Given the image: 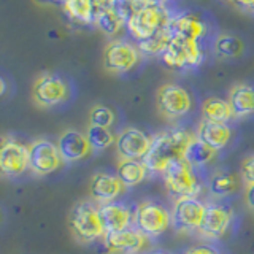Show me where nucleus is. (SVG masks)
Listing matches in <instances>:
<instances>
[{"mask_svg": "<svg viewBox=\"0 0 254 254\" xmlns=\"http://www.w3.org/2000/svg\"><path fill=\"white\" fill-rule=\"evenodd\" d=\"M194 137L183 129H173L164 132L153 138L148 154L143 162L153 172H164L167 167L175 161H181L186 156L189 143Z\"/></svg>", "mask_w": 254, "mask_h": 254, "instance_id": "obj_1", "label": "nucleus"}, {"mask_svg": "<svg viewBox=\"0 0 254 254\" xmlns=\"http://www.w3.org/2000/svg\"><path fill=\"white\" fill-rule=\"evenodd\" d=\"M70 227L81 243H91L105 235V227L100 218V210L89 202H79L70 213Z\"/></svg>", "mask_w": 254, "mask_h": 254, "instance_id": "obj_2", "label": "nucleus"}, {"mask_svg": "<svg viewBox=\"0 0 254 254\" xmlns=\"http://www.w3.org/2000/svg\"><path fill=\"white\" fill-rule=\"evenodd\" d=\"M167 24H169V21H167V11H164L161 6L143 5L135 8L130 13L129 21H127V27H129L130 34L138 42H143V40L151 38L156 32L165 27Z\"/></svg>", "mask_w": 254, "mask_h": 254, "instance_id": "obj_3", "label": "nucleus"}, {"mask_svg": "<svg viewBox=\"0 0 254 254\" xmlns=\"http://www.w3.org/2000/svg\"><path fill=\"white\" fill-rule=\"evenodd\" d=\"M164 178L170 192L177 194L178 197H194L200 190L192 165L186 159L172 162L164 170Z\"/></svg>", "mask_w": 254, "mask_h": 254, "instance_id": "obj_4", "label": "nucleus"}, {"mask_svg": "<svg viewBox=\"0 0 254 254\" xmlns=\"http://www.w3.org/2000/svg\"><path fill=\"white\" fill-rule=\"evenodd\" d=\"M162 59L170 68H186L198 65L202 62V53L197 42H190L173 34L170 45L162 54Z\"/></svg>", "mask_w": 254, "mask_h": 254, "instance_id": "obj_5", "label": "nucleus"}, {"mask_svg": "<svg viewBox=\"0 0 254 254\" xmlns=\"http://www.w3.org/2000/svg\"><path fill=\"white\" fill-rule=\"evenodd\" d=\"M68 97L67 83L58 75L43 73L40 75L34 87H32V99L38 107H54L59 105Z\"/></svg>", "mask_w": 254, "mask_h": 254, "instance_id": "obj_6", "label": "nucleus"}, {"mask_svg": "<svg viewBox=\"0 0 254 254\" xmlns=\"http://www.w3.org/2000/svg\"><path fill=\"white\" fill-rule=\"evenodd\" d=\"M61 162L58 145L48 140H35L29 145V169L35 175H48L58 170Z\"/></svg>", "mask_w": 254, "mask_h": 254, "instance_id": "obj_7", "label": "nucleus"}, {"mask_svg": "<svg viewBox=\"0 0 254 254\" xmlns=\"http://www.w3.org/2000/svg\"><path fill=\"white\" fill-rule=\"evenodd\" d=\"M138 61V50L123 40H113L103 50V67L111 73L129 71Z\"/></svg>", "mask_w": 254, "mask_h": 254, "instance_id": "obj_8", "label": "nucleus"}, {"mask_svg": "<svg viewBox=\"0 0 254 254\" xmlns=\"http://www.w3.org/2000/svg\"><path fill=\"white\" fill-rule=\"evenodd\" d=\"M157 107L167 118H180L189 113L192 102L186 89L177 84H164L157 91Z\"/></svg>", "mask_w": 254, "mask_h": 254, "instance_id": "obj_9", "label": "nucleus"}, {"mask_svg": "<svg viewBox=\"0 0 254 254\" xmlns=\"http://www.w3.org/2000/svg\"><path fill=\"white\" fill-rule=\"evenodd\" d=\"M135 224L145 235H161L170 224V214L161 205L153 202H143L135 211Z\"/></svg>", "mask_w": 254, "mask_h": 254, "instance_id": "obj_10", "label": "nucleus"}, {"mask_svg": "<svg viewBox=\"0 0 254 254\" xmlns=\"http://www.w3.org/2000/svg\"><path fill=\"white\" fill-rule=\"evenodd\" d=\"M151 140L145 132L135 127H127L116 137L115 146L121 159H145L151 148Z\"/></svg>", "mask_w": 254, "mask_h": 254, "instance_id": "obj_11", "label": "nucleus"}, {"mask_svg": "<svg viewBox=\"0 0 254 254\" xmlns=\"http://www.w3.org/2000/svg\"><path fill=\"white\" fill-rule=\"evenodd\" d=\"M206 205L195 197H178L173 206V221L185 230H198L205 216Z\"/></svg>", "mask_w": 254, "mask_h": 254, "instance_id": "obj_12", "label": "nucleus"}, {"mask_svg": "<svg viewBox=\"0 0 254 254\" xmlns=\"http://www.w3.org/2000/svg\"><path fill=\"white\" fill-rule=\"evenodd\" d=\"M103 242L110 253L115 254H138L148 243L146 235L140 230L126 229L119 232H107Z\"/></svg>", "mask_w": 254, "mask_h": 254, "instance_id": "obj_13", "label": "nucleus"}, {"mask_svg": "<svg viewBox=\"0 0 254 254\" xmlns=\"http://www.w3.org/2000/svg\"><path fill=\"white\" fill-rule=\"evenodd\" d=\"M29 169V148L14 140H3L0 149V170L6 177H18Z\"/></svg>", "mask_w": 254, "mask_h": 254, "instance_id": "obj_14", "label": "nucleus"}, {"mask_svg": "<svg viewBox=\"0 0 254 254\" xmlns=\"http://www.w3.org/2000/svg\"><path fill=\"white\" fill-rule=\"evenodd\" d=\"M124 188H126L124 183L118 177L100 172L92 177L89 185V192L95 202H99L100 205H107L113 202L116 197L121 195Z\"/></svg>", "mask_w": 254, "mask_h": 254, "instance_id": "obj_15", "label": "nucleus"}, {"mask_svg": "<svg viewBox=\"0 0 254 254\" xmlns=\"http://www.w3.org/2000/svg\"><path fill=\"white\" fill-rule=\"evenodd\" d=\"M58 149L62 161L75 162L86 157L91 151V143L87 140V135L81 132L68 129L64 132L58 140Z\"/></svg>", "mask_w": 254, "mask_h": 254, "instance_id": "obj_16", "label": "nucleus"}, {"mask_svg": "<svg viewBox=\"0 0 254 254\" xmlns=\"http://www.w3.org/2000/svg\"><path fill=\"white\" fill-rule=\"evenodd\" d=\"M230 219H232L230 210L222 208L219 205H206L205 216L198 232L206 238H219L226 234Z\"/></svg>", "mask_w": 254, "mask_h": 254, "instance_id": "obj_17", "label": "nucleus"}, {"mask_svg": "<svg viewBox=\"0 0 254 254\" xmlns=\"http://www.w3.org/2000/svg\"><path fill=\"white\" fill-rule=\"evenodd\" d=\"M230 135H232V132H230V127L226 123H214L208 121V119H203L197 129V138L216 151L227 145Z\"/></svg>", "mask_w": 254, "mask_h": 254, "instance_id": "obj_18", "label": "nucleus"}, {"mask_svg": "<svg viewBox=\"0 0 254 254\" xmlns=\"http://www.w3.org/2000/svg\"><path fill=\"white\" fill-rule=\"evenodd\" d=\"M100 218L107 232H119L129 229L132 214L130 210L123 203H107L100 206Z\"/></svg>", "mask_w": 254, "mask_h": 254, "instance_id": "obj_19", "label": "nucleus"}, {"mask_svg": "<svg viewBox=\"0 0 254 254\" xmlns=\"http://www.w3.org/2000/svg\"><path fill=\"white\" fill-rule=\"evenodd\" d=\"M173 34L181 38L190 40V42H197L206 34L205 22L195 14H181L177 19L172 21Z\"/></svg>", "mask_w": 254, "mask_h": 254, "instance_id": "obj_20", "label": "nucleus"}, {"mask_svg": "<svg viewBox=\"0 0 254 254\" xmlns=\"http://www.w3.org/2000/svg\"><path fill=\"white\" fill-rule=\"evenodd\" d=\"M229 103L232 107L234 116L245 118L254 115V86L237 84L230 89Z\"/></svg>", "mask_w": 254, "mask_h": 254, "instance_id": "obj_21", "label": "nucleus"}, {"mask_svg": "<svg viewBox=\"0 0 254 254\" xmlns=\"http://www.w3.org/2000/svg\"><path fill=\"white\" fill-rule=\"evenodd\" d=\"M148 167L143 161L137 159H121L118 164V178L124 183V186H135L146 177Z\"/></svg>", "mask_w": 254, "mask_h": 254, "instance_id": "obj_22", "label": "nucleus"}, {"mask_svg": "<svg viewBox=\"0 0 254 254\" xmlns=\"http://www.w3.org/2000/svg\"><path fill=\"white\" fill-rule=\"evenodd\" d=\"M172 38H173V29H172V22H169L165 27L156 32L151 38L138 42V51L143 54H148V56L164 54L167 46L170 45Z\"/></svg>", "mask_w": 254, "mask_h": 254, "instance_id": "obj_23", "label": "nucleus"}, {"mask_svg": "<svg viewBox=\"0 0 254 254\" xmlns=\"http://www.w3.org/2000/svg\"><path fill=\"white\" fill-rule=\"evenodd\" d=\"M202 113L205 119L214 123H227L229 119L234 118V111L229 100H222L219 97L206 99L202 105Z\"/></svg>", "mask_w": 254, "mask_h": 254, "instance_id": "obj_24", "label": "nucleus"}, {"mask_svg": "<svg viewBox=\"0 0 254 254\" xmlns=\"http://www.w3.org/2000/svg\"><path fill=\"white\" fill-rule=\"evenodd\" d=\"M216 153H218L216 149H213L211 146H208L202 140L194 138L192 141L189 143L185 159L192 167H202L205 164H208L210 161H213L214 156H216Z\"/></svg>", "mask_w": 254, "mask_h": 254, "instance_id": "obj_25", "label": "nucleus"}, {"mask_svg": "<svg viewBox=\"0 0 254 254\" xmlns=\"http://www.w3.org/2000/svg\"><path fill=\"white\" fill-rule=\"evenodd\" d=\"M94 22L97 24V27L102 32H105L107 35L116 34V32L123 26L121 14H119L116 10H113V8H108V6L99 8V10L95 11Z\"/></svg>", "mask_w": 254, "mask_h": 254, "instance_id": "obj_26", "label": "nucleus"}, {"mask_svg": "<svg viewBox=\"0 0 254 254\" xmlns=\"http://www.w3.org/2000/svg\"><path fill=\"white\" fill-rule=\"evenodd\" d=\"M64 10L81 22H91L95 18V5L92 0H64Z\"/></svg>", "mask_w": 254, "mask_h": 254, "instance_id": "obj_27", "label": "nucleus"}, {"mask_svg": "<svg viewBox=\"0 0 254 254\" xmlns=\"http://www.w3.org/2000/svg\"><path fill=\"white\" fill-rule=\"evenodd\" d=\"M243 50H245L243 42L234 35H221L214 42V53L219 58H226V59L238 58L243 53Z\"/></svg>", "mask_w": 254, "mask_h": 254, "instance_id": "obj_28", "label": "nucleus"}, {"mask_svg": "<svg viewBox=\"0 0 254 254\" xmlns=\"http://www.w3.org/2000/svg\"><path fill=\"white\" fill-rule=\"evenodd\" d=\"M238 188L237 178L230 173H216L210 181V190L214 195L234 194Z\"/></svg>", "mask_w": 254, "mask_h": 254, "instance_id": "obj_29", "label": "nucleus"}, {"mask_svg": "<svg viewBox=\"0 0 254 254\" xmlns=\"http://www.w3.org/2000/svg\"><path fill=\"white\" fill-rule=\"evenodd\" d=\"M87 140L91 143V148L94 149H107L116 141L115 135L110 132L107 127H97V126H89L87 129Z\"/></svg>", "mask_w": 254, "mask_h": 254, "instance_id": "obj_30", "label": "nucleus"}, {"mask_svg": "<svg viewBox=\"0 0 254 254\" xmlns=\"http://www.w3.org/2000/svg\"><path fill=\"white\" fill-rule=\"evenodd\" d=\"M115 123V113L105 105H94L89 111V126L111 127Z\"/></svg>", "mask_w": 254, "mask_h": 254, "instance_id": "obj_31", "label": "nucleus"}, {"mask_svg": "<svg viewBox=\"0 0 254 254\" xmlns=\"http://www.w3.org/2000/svg\"><path fill=\"white\" fill-rule=\"evenodd\" d=\"M242 178L246 185H254V156H248L242 162Z\"/></svg>", "mask_w": 254, "mask_h": 254, "instance_id": "obj_32", "label": "nucleus"}, {"mask_svg": "<svg viewBox=\"0 0 254 254\" xmlns=\"http://www.w3.org/2000/svg\"><path fill=\"white\" fill-rule=\"evenodd\" d=\"M186 254H219L216 250L210 248V246H194V248H190L186 251Z\"/></svg>", "mask_w": 254, "mask_h": 254, "instance_id": "obj_33", "label": "nucleus"}, {"mask_svg": "<svg viewBox=\"0 0 254 254\" xmlns=\"http://www.w3.org/2000/svg\"><path fill=\"white\" fill-rule=\"evenodd\" d=\"M245 202L250 206L251 210H254V185H248L245 190Z\"/></svg>", "mask_w": 254, "mask_h": 254, "instance_id": "obj_34", "label": "nucleus"}, {"mask_svg": "<svg viewBox=\"0 0 254 254\" xmlns=\"http://www.w3.org/2000/svg\"><path fill=\"white\" fill-rule=\"evenodd\" d=\"M237 5L243 8V10H248V11L254 13V0H238Z\"/></svg>", "mask_w": 254, "mask_h": 254, "instance_id": "obj_35", "label": "nucleus"}, {"mask_svg": "<svg viewBox=\"0 0 254 254\" xmlns=\"http://www.w3.org/2000/svg\"><path fill=\"white\" fill-rule=\"evenodd\" d=\"M92 2H94V5H95V6H99V8H103V6L107 5V2H108V0H92Z\"/></svg>", "mask_w": 254, "mask_h": 254, "instance_id": "obj_36", "label": "nucleus"}, {"mask_svg": "<svg viewBox=\"0 0 254 254\" xmlns=\"http://www.w3.org/2000/svg\"><path fill=\"white\" fill-rule=\"evenodd\" d=\"M229 2H232V3H237V2H238V0H229Z\"/></svg>", "mask_w": 254, "mask_h": 254, "instance_id": "obj_37", "label": "nucleus"}, {"mask_svg": "<svg viewBox=\"0 0 254 254\" xmlns=\"http://www.w3.org/2000/svg\"><path fill=\"white\" fill-rule=\"evenodd\" d=\"M157 254H162V253H157Z\"/></svg>", "mask_w": 254, "mask_h": 254, "instance_id": "obj_38", "label": "nucleus"}]
</instances>
